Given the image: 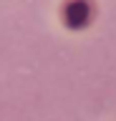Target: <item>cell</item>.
<instances>
[{"mask_svg": "<svg viewBox=\"0 0 116 121\" xmlns=\"http://www.w3.org/2000/svg\"><path fill=\"white\" fill-rule=\"evenodd\" d=\"M63 18H66V25L81 28V25H86L88 18H91V5H88L86 0H71L68 5H66V10H63Z\"/></svg>", "mask_w": 116, "mask_h": 121, "instance_id": "obj_1", "label": "cell"}]
</instances>
